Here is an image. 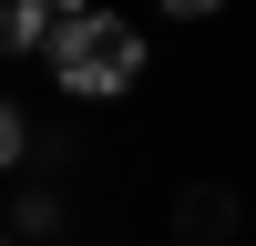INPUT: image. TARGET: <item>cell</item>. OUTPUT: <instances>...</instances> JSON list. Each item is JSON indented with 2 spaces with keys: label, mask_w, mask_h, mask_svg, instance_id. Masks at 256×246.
Returning a JSON list of instances; mask_svg holds the SVG:
<instances>
[{
  "label": "cell",
  "mask_w": 256,
  "mask_h": 246,
  "mask_svg": "<svg viewBox=\"0 0 256 246\" xmlns=\"http://www.w3.org/2000/svg\"><path fill=\"white\" fill-rule=\"evenodd\" d=\"M41 62H52V82L72 102H113V92L144 82V31L113 20V10H82V20H62V31L41 41Z\"/></svg>",
  "instance_id": "cell-1"
},
{
  "label": "cell",
  "mask_w": 256,
  "mask_h": 246,
  "mask_svg": "<svg viewBox=\"0 0 256 246\" xmlns=\"http://www.w3.org/2000/svg\"><path fill=\"white\" fill-rule=\"evenodd\" d=\"M174 236L184 246H226L236 236V195H226V184H184L174 195Z\"/></svg>",
  "instance_id": "cell-2"
},
{
  "label": "cell",
  "mask_w": 256,
  "mask_h": 246,
  "mask_svg": "<svg viewBox=\"0 0 256 246\" xmlns=\"http://www.w3.org/2000/svg\"><path fill=\"white\" fill-rule=\"evenodd\" d=\"M0 52H41V20L20 10V0H0Z\"/></svg>",
  "instance_id": "cell-3"
},
{
  "label": "cell",
  "mask_w": 256,
  "mask_h": 246,
  "mask_svg": "<svg viewBox=\"0 0 256 246\" xmlns=\"http://www.w3.org/2000/svg\"><path fill=\"white\" fill-rule=\"evenodd\" d=\"M31 154V113H20V102H0V164H20Z\"/></svg>",
  "instance_id": "cell-4"
},
{
  "label": "cell",
  "mask_w": 256,
  "mask_h": 246,
  "mask_svg": "<svg viewBox=\"0 0 256 246\" xmlns=\"http://www.w3.org/2000/svg\"><path fill=\"white\" fill-rule=\"evenodd\" d=\"M20 10H31V20H41V41H52V31H62V20H82V10H92V0H20Z\"/></svg>",
  "instance_id": "cell-5"
},
{
  "label": "cell",
  "mask_w": 256,
  "mask_h": 246,
  "mask_svg": "<svg viewBox=\"0 0 256 246\" xmlns=\"http://www.w3.org/2000/svg\"><path fill=\"white\" fill-rule=\"evenodd\" d=\"M154 10H174V20H205V10H216V0H154Z\"/></svg>",
  "instance_id": "cell-6"
},
{
  "label": "cell",
  "mask_w": 256,
  "mask_h": 246,
  "mask_svg": "<svg viewBox=\"0 0 256 246\" xmlns=\"http://www.w3.org/2000/svg\"><path fill=\"white\" fill-rule=\"evenodd\" d=\"M0 246H10V236H0Z\"/></svg>",
  "instance_id": "cell-7"
}]
</instances>
